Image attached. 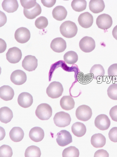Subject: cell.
<instances>
[{"instance_id": "74e56055", "label": "cell", "mask_w": 117, "mask_h": 157, "mask_svg": "<svg viewBox=\"0 0 117 157\" xmlns=\"http://www.w3.org/2000/svg\"><path fill=\"white\" fill-rule=\"evenodd\" d=\"M109 138L111 141L117 142V127H114L111 129L108 133Z\"/></svg>"}, {"instance_id": "7c38bea8", "label": "cell", "mask_w": 117, "mask_h": 157, "mask_svg": "<svg viewBox=\"0 0 117 157\" xmlns=\"http://www.w3.org/2000/svg\"><path fill=\"white\" fill-rule=\"evenodd\" d=\"M38 65V60L34 56H26L22 62V66L25 70L29 72L35 71Z\"/></svg>"}, {"instance_id": "83f0119b", "label": "cell", "mask_w": 117, "mask_h": 157, "mask_svg": "<svg viewBox=\"0 0 117 157\" xmlns=\"http://www.w3.org/2000/svg\"><path fill=\"white\" fill-rule=\"evenodd\" d=\"M90 74L95 79L98 80L104 76L105 74V69L101 64H95L91 68Z\"/></svg>"}, {"instance_id": "44dd1931", "label": "cell", "mask_w": 117, "mask_h": 157, "mask_svg": "<svg viewBox=\"0 0 117 157\" xmlns=\"http://www.w3.org/2000/svg\"><path fill=\"white\" fill-rule=\"evenodd\" d=\"M91 143L95 148H102L106 144V139L105 136L101 133L96 134L92 136Z\"/></svg>"}, {"instance_id": "8fae6325", "label": "cell", "mask_w": 117, "mask_h": 157, "mask_svg": "<svg viewBox=\"0 0 117 157\" xmlns=\"http://www.w3.org/2000/svg\"><path fill=\"white\" fill-rule=\"evenodd\" d=\"M30 30L25 27H22L17 29L15 33V39L18 42L25 44L28 41L30 38Z\"/></svg>"}, {"instance_id": "1f68e13d", "label": "cell", "mask_w": 117, "mask_h": 157, "mask_svg": "<svg viewBox=\"0 0 117 157\" xmlns=\"http://www.w3.org/2000/svg\"><path fill=\"white\" fill-rule=\"evenodd\" d=\"M80 152L79 149L73 146L65 149L62 152L63 157H79Z\"/></svg>"}, {"instance_id": "e575fe53", "label": "cell", "mask_w": 117, "mask_h": 157, "mask_svg": "<svg viewBox=\"0 0 117 157\" xmlns=\"http://www.w3.org/2000/svg\"><path fill=\"white\" fill-rule=\"evenodd\" d=\"M12 150L10 146L6 145H3L1 146L0 156L12 157Z\"/></svg>"}, {"instance_id": "603a6c76", "label": "cell", "mask_w": 117, "mask_h": 157, "mask_svg": "<svg viewBox=\"0 0 117 157\" xmlns=\"http://www.w3.org/2000/svg\"><path fill=\"white\" fill-rule=\"evenodd\" d=\"M42 13V9L41 6L37 3L33 8L29 10L23 9V14L27 19L32 20L35 19L40 15Z\"/></svg>"}, {"instance_id": "3957f363", "label": "cell", "mask_w": 117, "mask_h": 157, "mask_svg": "<svg viewBox=\"0 0 117 157\" xmlns=\"http://www.w3.org/2000/svg\"><path fill=\"white\" fill-rule=\"evenodd\" d=\"M52 109L47 103H42L37 107L35 111L36 116L42 121L49 120L52 115Z\"/></svg>"}, {"instance_id": "f546056e", "label": "cell", "mask_w": 117, "mask_h": 157, "mask_svg": "<svg viewBox=\"0 0 117 157\" xmlns=\"http://www.w3.org/2000/svg\"><path fill=\"white\" fill-rule=\"evenodd\" d=\"M78 59L77 53L73 51H68L64 56V61L67 64H74L76 63Z\"/></svg>"}, {"instance_id": "d590c367", "label": "cell", "mask_w": 117, "mask_h": 157, "mask_svg": "<svg viewBox=\"0 0 117 157\" xmlns=\"http://www.w3.org/2000/svg\"><path fill=\"white\" fill-rule=\"evenodd\" d=\"M108 75L113 81L117 82V63L109 66L108 69Z\"/></svg>"}, {"instance_id": "9c48e42d", "label": "cell", "mask_w": 117, "mask_h": 157, "mask_svg": "<svg viewBox=\"0 0 117 157\" xmlns=\"http://www.w3.org/2000/svg\"><path fill=\"white\" fill-rule=\"evenodd\" d=\"M56 140L58 145L61 147L69 144L73 142L70 132L66 130H62L57 134Z\"/></svg>"}, {"instance_id": "8d00e7d4", "label": "cell", "mask_w": 117, "mask_h": 157, "mask_svg": "<svg viewBox=\"0 0 117 157\" xmlns=\"http://www.w3.org/2000/svg\"><path fill=\"white\" fill-rule=\"evenodd\" d=\"M20 2L24 9L29 10L33 8L37 3L36 0H30V1H25L20 0Z\"/></svg>"}, {"instance_id": "2e32d148", "label": "cell", "mask_w": 117, "mask_h": 157, "mask_svg": "<svg viewBox=\"0 0 117 157\" xmlns=\"http://www.w3.org/2000/svg\"><path fill=\"white\" fill-rule=\"evenodd\" d=\"M50 47L53 51L56 53H62L66 49V42L63 38H56L51 41Z\"/></svg>"}, {"instance_id": "ffe728a7", "label": "cell", "mask_w": 117, "mask_h": 157, "mask_svg": "<svg viewBox=\"0 0 117 157\" xmlns=\"http://www.w3.org/2000/svg\"><path fill=\"white\" fill-rule=\"evenodd\" d=\"M13 117L12 111L7 107H3L0 109V121L5 124L9 123Z\"/></svg>"}, {"instance_id": "f35d334b", "label": "cell", "mask_w": 117, "mask_h": 157, "mask_svg": "<svg viewBox=\"0 0 117 157\" xmlns=\"http://www.w3.org/2000/svg\"><path fill=\"white\" fill-rule=\"evenodd\" d=\"M109 115L113 121L117 122V105L113 107L110 110Z\"/></svg>"}, {"instance_id": "7bdbcfd3", "label": "cell", "mask_w": 117, "mask_h": 157, "mask_svg": "<svg viewBox=\"0 0 117 157\" xmlns=\"http://www.w3.org/2000/svg\"><path fill=\"white\" fill-rule=\"evenodd\" d=\"M112 34L113 37L117 40V25L113 28L112 31Z\"/></svg>"}, {"instance_id": "8992f818", "label": "cell", "mask_w": 117, "mask_h": 157, "mask_svg": "<svg viewBox=\"0 0 117 157\" xmlns=\"http://www.w3.org/2000/svg\"><path fill=\"white\" fill-rule=\"evenodd\" d=\"M79 46L83 52L86 53H90L95 48V41L92 38L86 36L82 38L80 40Z\"/></svg>"}, {"instance_id": "7402d4cb", "label": "cell", "mask_w": 117, "mask_h": 157, "mask_svg": "<svg viewBox=\"0 0 117 157\" xmlns=\"http://www.w3.org/2000/svg\"><path fill=\"white\" fill-rule=\"evenodd\" d=\"M60 105L62 109L69 111L74 109L75 102L73 98L71 96H64L60 100Z\"/></svg>"}, {"instance_id": "cb8c5ba5", "label": "cell", "mask_w": 117, "mask_h": 157, "mask_svg": "<svg viewBox=\"0 0 117 157\" xmlns=\"http://www.w3.org/2000/svg\"><path fill=\"white\" fill-rule=\"evenodd\" d=\"M22 129L19 127H14L10 131L9 135L11 140L14 142H18L22 141L24 136Z\"/></svg>"}, {"instance_id": "d4e9b609", "label": "cell", "mask_w": 117, "mask_h": 157, "mask_svg": "<svg viewBox=\"0 0 117 157\" xmlns=\"http://www.w3.org/2000/svg\"><path fill=\"white\" fill-rule=\"evenodd\" d=\"M72 133L78 137L83 136L87 132V128L84 124L77 122L72 125L71 127Z\"/></svg>"}, {"instance_id": "30bf717a", "label": "cell", "mask_w": 117, "mask_h": 157, "mask_svg": "<svg viewBox=\"0 0 117 157\" xmlns=\"http://www.w3.org/2000/svg\"><path fill=\"white\" fill-rule=\"evenodd\" d=\"M95 127L99 130L105 131L108 129L111 124V121L106 114H101L95 118L94 121Z\"/></svg>"}, {"instance_id": "6da1fadb", "label": "cell", "mask_w": 117, "mask_h": 157, "mask_svg": "<svg viewBox=\"0 0 117 157\" xmlns=\"http://www.w3.org/2000/svg\"><path fill=\"white\" fill-rule=\"evenodd\" d=\"M60 32L62 35L68 38H71L76 35L78 28L74 22L67 21L62 23L60 27Z\"/></svg>"}, {"instance_id": "d6a6232c", "label": "cell", "mask_w": 117, "mask_h": 157, "mask_svg": "<svg viewBox=\"0 0 117 157\" xmlns=\"http://www.w3.org/2000/svg\"><path fill=\"white\" fill-rule=\"evenodd\" d=\"M48 25V21L46 17L41 16L35 21V25L37 29H45Z\"/></svg>"}, {"instance_id": "4fadbf2b", "label": "cell", "mask_w": 117, "mask_h": 157, "mask_svg": "<svg viewBox=\"0 0 117 157\" xmlns=\"http://www.w3.org/2000/svg\"><path fill=\"white\" fill-rule=\"evenodd\" d=\"M94 17L90 13L86 12L82 13L78 18V22L80 25L84 29L90 28L93 24Z\"/></svg>"}, {"instance_id": "836d02e7", "label": "cell", "mask_w": 117, "mask_h": 157, "mask_svg": "<svg viewBox=\"0 0 117 157\" xmlns=\"http://www.w3.org/2000/svg\"><path fill=\"white\" fill-rule=\"evenodd\" d=\"M108 95L110 99L117 100V83L110 85L107 90Z\"/></svg>"}, {"instance_id": "4316f807", "label": "cell", "mask_w": 117, "mask_h": 157, "mask_svg": "<svg viewBox=\"0 0 117 157\" xmlns=\"http://www.w3.org/2000/svg\"><path fill=\"white\" fill-rule=\"evenodd\" d=\"M52 15L53 18L58 21H62L65 19L67 15V10L62 6H57L53 10Z\"/></svg>"}, {"instance_id": "e0dca14e", "label": "cell", "mask_w": 117, "mask_h": 157, "mask_svg": "<svg viewBox=\"0 0 117 157\" xmlns=\"http://www.w3.org/2000/svg\"><path fill=\"white\" fill-rule=\"evenodd\" d=\"M29 136L31 140L35 142L42 141L44 136V130L42 128L36 127L31 129L29 133Z\"/></svg>"}, {"instance_id": "484cf974", "label": "cell", "mask_w": 117, "mask_h": 157, "mask_svg": "<svg viewBox=\"0 0 117 157\" xmlns=\"http://www.w3.org/2000/svg\"><path fill=\"white\" fill-rule=\"evenodd\" d=\"M3 10L8 13L16 11L19 8V4L16 0H4L2 4Z\"/></svg>"}, {"instance_id": "ab89813d", "label": "cell", "mask_w": 117, "mask_h": 157, "mask_svg": "<svg viewBox=\"0 0 117 157\" xmlns=\"http://www.w3.org/2000/svg\"><path fill=\"white\" fill-rule=\"evenodd\" d=\"M109 154L107 151L101 149L98 150L95 153L94 157H109Z\"/></svg>"}, {"instance_id": "4dcf8cb0", "label": "cell", "mask_w": 117, "mask_h": 157, "mask_svg": "<svg viewBox=\"0 0 117 157\" xmlns=\"http://www.w3.org/2000/svg\"><path fill=\"white\" fill-rule=\"evenodd\" d=\"M41 152L40 148L35 145L27 147L25 153V157H41Z\"/></svg>"}, {"instance_id": "b9f144b4", "label": "cell", "mask_w": 117, "mask_h": 157, "mask_svg": "<svg viewBox=\"0 0 117 157\" xmlns=\"http://www.w3.org/2000/svg\"><path fill=\"white\" fill-rule=\"evenodd\" d=\"M6 21L7 18L5 14L1 11V27L4 26Z\"/></svg>"}, {"instance_id": "277c9868", "label": "cell", "mask_w": 117, "mask_h": 157, "mask_svg": "<svg viewBox=\"0 0 117 157\" xmlns=\"http://www.w3.org/2000/svg\"><path fill=\"white\" fill-rule=\"evenodd\" d=\"M53 120L56 126L64 128L70 124L71 118L69 114L64 111H60L55 115Z\"/></svg>"}, {"instance_id": "d6986e66", "label": "cell", "mask_w": 117, "mask_h": 157, "mask_svg": "<svg viewBox=\"0 0 117 157\" xmlns=\"http://www.w3.org/2000/svg\"><path fill=\"white\" fill-rule=\"evenodd\" d=\"M105 8V3L102 0H91L89 3V9L94 13L102 12L104 11Z\"/></svg>"}, {"instance_id": "9a60e30c", "label": "cell", "mask_w": 117, "mask_h": 157, "mask_svg": "<svg viewBox=\"0 0 117 157\" xmlns=\"http://www.w3.org/2000/svg\"><path fill=\"white\" fill-rule=\"evenodd\" d=\"M19 105L21 107L26 109L31 106L33 103L32 96L27 92H23L19 95L18 98Z\"/></svg>"}, {"instance_id": "60d3db41", "label": "cell", "mask_w": 117, "mask_h": 157, "mask_svg": "<svg viewBox=\"0 0 117 157\" xmlns=\"http://www.w3.org/2000/svg\"><path fill=\"white\" fill-rule=\"evenodd\" d=\"M41 2L43 6L47 8H50L52 7L55 4L56 0H51V1H46V0H41Z\"/></svg>"}, {"instance_id": "52a82bcc", "label": "cell", "mask_w": 117, "mask_h": 157, "mask_svg": "<svg viewBox=\"0 0 117 157\" xmlns=\"http://www.w3.org/2000/svg\"><path fill=\"white\" fill-rule=\"evenodd\" d=\"M96 24L99 29L106 30L112 27L113 21L111 16L106 13H103L98 17Z\"/></svg>"}, {"instance_id": "f1b7e54d", "label": "cell", "mask_w": 117, "mask_h": 157, "mask_svg": "<svg viewBox=\"0 0 117 157\" xmlns=\"http://www.w3.org/2000/svg\"><path fill=\"white\" fill-rule=\"evenodd\" d=\"M87 4V2L85 0H73L72 2L71 6L75 11L80 12L86 10Z\"/></svg>"}, {"instance_id": "ba28073f", "label": "cell", "mask_w": 117, "mask_h": 157, "mask_svg": "<svg viewBox=\"0 0 117 157\" xmlns=\"http://www.w3.org/2000/svg\"><path fill=\"white\" fill-rule=\"evenodd\" d=\"M7 60L12 64L18 63L22 58V52L18 48L13 47L9 49L6 55Z\"/></svg>"}, {"instance_id": "5bb4252c", "label": "cell", "mask_w": 117, "mask_h": 157, "mask_svg": "<svg viewBox=\"0 0 117 157\" xmlns=\"http://www.w3.org/2000/svg\"><path fill=\"white\" fill-rule=\"evenodd\" d=\"M10 78L15 85H21L26 82L27 76L25 72L20 70H17L12 72Z\"/></svg>"}, {"instance_id": "5b68a950", "label": "cell", "mask_w": 117, "mask_h": 157, "mask_svg": "<svg viewBox=\"0 0 117 157\" xmlns=\"http://www.w3.org/2000/svg\"><path fill=\"white\" fill-rule=\"evenodd\" d=\"M92 115L91 108L85 105L79 106L76 111V116L77 119L82 121H87L90 120Z\"/></svg>"}, {"instance_id": "7a4b0ae2", "label": "cell", "mask_w": 117, "mask_h": 157, "mask_svg": "<svg viewBox=\"0 0 117 157\" xmlns=\"http://www.w3.org/2000/svg\"><path fill=\"white\" fill-rule=\"evenodd\" d=\"M64 91L62 84L58 82L54 81L51 83L46 89L47 95L52 99H57L60 97Z\"/></svg>"}, {"instance_id": "ac0fdd59", "label": "cell", "mask_w": 117, "mask_h": 157, "mask_svg": "<svg viewBox=\"0 0 117 157\" xmlns=\"http://www.w3.org/2000/svg\"><path fill=\"white\" fill-rule=\"evenodd\" d=\"M14 95V90L11 87L9 86H3L0 88V97L3 100H11L13 99Z\"/></svg>"}]
</instances>
